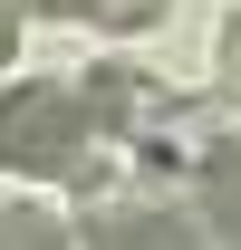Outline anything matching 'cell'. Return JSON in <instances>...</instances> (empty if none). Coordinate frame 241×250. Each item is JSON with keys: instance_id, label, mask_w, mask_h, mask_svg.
Listing matches in <instances>:
<instances>
[{"instance_id": "3957f363", "label": "cell", "mask_w": 241, "mask_h": 250, "mask_svg": "<svg viewBox=\"0 0 241 250\" xmlns=\"http://www.w3.org/2000/svg\"><path fill=\"white\" fill-rule=\"evenodd\" d=\"M203 221L222 241H241V145H212V164H203Z\"/></svg>"}, {"instance_id": "6da1fadb", "label": "cell", "mask_w": 241, "mask_h": 250, "mask_svg": "<svg viewBox=\"0 0 241 250\" xmlns=\"http://www.w3.org/2000/svg\"><path fill=\"white\" fill-rule=\"evenodd\" d=\"M106 135L87 106V87H48V77H29V87L0 96V164L10 173H68V183H96L87 145Z\"/></svg>"}, {"instance_id": "7a4b0ae2", "label": "cell", "mask_w": 241, "mask_h": 250, "mask_svg": "<svg viewBox=\"0 0 241 250\" xmlns=\"http://www.w3.org/2000/svg\"><path fill=\"white\" fill-rule=\"evenodd\" d=\"M87 241L106 250H164V241H203L183 212H116V221H87Z\"/></svg>"}, {"instance_id": "277c9868", "label": "cell", "mask_w": 241, "mask_h": 250, "mask_svg": "<svg viewBox=\"0 0 241 250\" xmlns=\"http://www.w3.org/2000/svg\"><path fill=\"white\" fill-rule=\"evenodd\" d=\"M20 10H58V20H96V29H154L164 0H20Z\"/></svg>"}, {"instance_id": "52a82bcc", "label": "cell", "mask_w": 241, "mask_h": 250, "mask_svg": "<svg viewBox=\"0 0 241 250\" xmlns=\"http://www.w3.org/2000/svg\"><path fill=\"white\" fill-rule=\"evenodd\" d=\"M222 77L241 87V10H232V29H222Z\"/></svg>"}, {"instance_id": "ba28073f", "label": "cell", "mask_w": 241, "mask_h": 250, "mask_svg": "<svg viewBox=\"0 0 241 250\" xmlns=\"http://www.w3.org/2000/svg\"><path fill=\"white\" fill-rule=\"evenodd\" d=\"M10 48H20V10H0V67H10Z\"/></svg>"}, {"instance_id": "5b68a950", "label": "cell", "mask_w": 241, "mask_h": 250, "mask_svg": "<svg viewBox=\"0 0 241 250\" xmlns=\"http://www.w3.org/2000/svg\"><path fill=\"white\" fill-rule=\"evenodd\" d=\"M87 106H96V125H106V135H125V125L145 116V87H135V67H96V77H87Z\"/></svg>"}, {"instance_id": "8992f818", "label": "cell", "mask_w": 241, "mask_h": 250, "mask_svg": "<svg viewBox=\"0 0 241 250\" xmlns=\"http://www.w3.org/2000/svg\"><path fill=\"white\" fill-rule=\"evenodd\" d=\"M58 241H68V231H58L48 212H29V202H10V212H0V250H58Z\"/></svg>"}]
</instances>
